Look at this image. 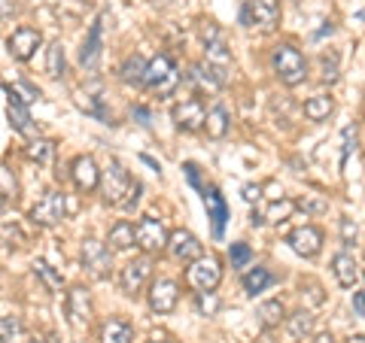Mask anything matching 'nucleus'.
I'll use <instances>...</instances> for the list:
<instances>
[{"instance_id": "nucleus-44", "label": "nucleus", "mask_w": 365, "mask_h": 343, "mask_svg": "<svg viewBox=\"0 0 365 343\" xmlns=\"http://www.w3.org/2000/svg\"><path fill=\"white\" fill-rule=\"evenodd\" d=\"M146 343H170V340H168L165 334H153V337H150V340H146Z\"/></svg>"}, {"instance_id": "nucleus-18", "label": "nucleus", "mask_w": 365, "mask_h": 343, "mask_svg": "<svg viewBox=\"0 0 365 343\" xmlns=\"http://www.w3.org/2000/svg\"><path fill=\"white\" fill-rule=\"evenodd\" d=\"M189 79H192V85H195L201 95H216V91L228 83V79L210 64H195L192 67V73H189Z\"/></svg>"}, {"instance_id": "nucleus-6", "label": "nucleus", "mask_w": 365, "mask_h": 343, "mask_svg": "<svg viewBox=\"0 0 365 343\" xmlns=\"http://www.w3.org/2000/svg\"><path fill=\"white\" fill-rule=\"evenodd\" d=\"M134 240H137V249L146 255H158L168 249V231H165L162 219H155V216H143V219L134 225Z\"/></svg>"}, {"instance_id": "nucleus-39", "label": "nucleus", "mask_w": 365, "mask_h": 343, "mask_svg": "<svg viewBox=\"0 0 365 343\" xmlns=\"http://www.w3.org/2000/svg\"><path fill=\"white\" fill-rule=\"evenodd\" d=\"M356 237H359L356 222H353L350 216H341V243H344V249L356 246Z\"/></svg>"}, {"instance_id": "nucleus-31", "label": "nucleus", "mask_w": 365, "mask_h": 343, "mask_svg": "<svg viewBox=\"0 0 365 343\" xmlns=\"http://www.w3.org/2000/svg\"><path fill=\"white\" fill-rule=\"evenodd\" d=\"M295 207H299V204H295V201H289V198H277V201H274L271 207L265 210V222H271V225L287 222L289 216L295 213Z\"/></svg>"}, {"instance_id": "nucleus-32", "label": "nucleus", "mask_w": 365, "mask_h": 343, "mask_svg": "<svg viewBox=\"0 0 365 343\" xmlns=\"http://www.w3.org/2000/svg\"><path fill=\"white\" fill-rule=\"evenodd\" d=\"M46 73L52 79L64 76V46L61 43H52L49 49H46Z\"/></svg>"}, {"instance_id": "nucleus-11", "label": "nucleus", "mask_w": 365, "mask_h": 343, "mask_svg": "<svg viewBox=\"0 0 365 343\" xmlns=\"http://www.w3.org/2000/svg\"><path fill=\"white\" fill-rule=\"evenodd\" d=\"M204 116H207V110H204V100L201 97H186L180 100L174 107V125L177 131L182 134H195L204 128Z\"/></svg>"}, {"instance_id": "nucleus-2", "label": "nucleus", "mask_w": 365, "mask_h": 343, "mask_svg": "<svg viewBox=\"0 0 365 343\" xmlns=\"http://www.w3.org/2000/svg\"><path fill=\"white\" fill-rule=\"evenodd\" d=\"M271 67H274V76H277L287 88L302 85L304 79H307V58L302 55V49H295L292 43L274 46V52H271Z\"/></svg>"}, {"instance_id": "nucleus-3", "label": "nucleus", "mask_w": 365, "mask_h": 343, "mask_svg": "<svg viewBox=\"0 0 365 343\" xmlns=\"http://www.w3.org/2000/svg\"><path fill=\"white\" fill-rule=\"evenodd\" d=\"M186 285L192 292H213L216 285L222 283V265H220V258H213V255H198L195 261H189V268H186Z\"/></svg>"}, {"instance_id": "nucleus-12", "label": "nucleus", "mask_w": 365, "mask_h": 343, "mask_svg": "<svg viewBox=\"0 0 365 343\" xmlns=\"http://www.w3.org/2000/svg\"><path fill=\"white\" fill-rule=\"evenodd\" d=\"M150 273H153V265H150V258H134L128 261V265L122 268L119 273V285H122V292L128 295V298H137V295L143 292V285L146 280H150Z\"/></svg>"}, {"instance_id": "nucleus-23", "label": "nucleus", "mask_w": 365, "mask_h": 343, "mask_svg": "<svg viewBox=\"0 0 365 343\" xmlns=\"http://www.w3.org/2000/svg\"><path fill=\"white\" fill-rule=\"evenodd\" d=\"M107 243H110L113 253H131V249L137 246V240H134V225L125 222V219H119L116 225L110 228Z\"/></svg>"}, {"instance_id": "nucleus-34", "label": "nucleus", "mask_w": 365, "mask_h": 343, "mask_svg": "<svg viewBox=\"0 0 365 343\" xmlns=\"http://www.w3.org/2000/svg\"><path fill=\"white\" fill-rule=\"evenodd\" d=\"M338 76H341V70H338V55L335 52H323L319 55V79L323 83H338Z\"/></svg>"}, {"instance_id": "nucleus-20", "label": "nucleus", "mask_w": 365, "mask_h": 343, "mask_svg": "<svg viewBox=\"0 0 365 343\" xmlns=\"http://www.w3.org/2000/svg\"><path fill=\"white\" fill-rule=\"evenodd\" d=\"M332 273H335L341 289H353V285L359 283V265H356V258H353L347 249L332 258Z\"/></svg>"}, {"instance_id": "nucleus-30", "label": "nucleus", "mask_w": 365, "mask_h": 343, "mask_svg": "<svg viewBox=\"0 0 365 343\" xmlns=\"http://www.w3.org/2000/svg\"><path fill=\"white\" fill-rule=\"evenodd\" d=\"M143 73H146V61L140 58V55H131L128 61H125L119 67V76L122 83H134V85H143Z\"/></svg>"}, {"instance_id": "nucleus-38", "label": "nucleus", "mask_w": 365, "mask_h": 343, "mask_svg": "<svg viewBox=\"0 0 365 343\" xmlns=\"http://www.w3.org/2000/svg\"><path fill=\"white\" fill-rule=\"evenodd\" d=\"M228 258H232V268H247L250 258H253V249H250L247 243H232V249H228Z\"/></svg>"}, {"instance_id": "nucleus-47", "label": "nucleus", "mask_w": 365, "mask_h": 343, "mask_svg": "<svg viewBox=\"0 0 365 343\" xmlns=\"http://www.w3.org/2000/svg\"><path fill=\"white\" fill-rule=\"evenodd\" d=\"M31 343H46V340H43V337H37V340H31Z\"/></svg>"}, {"instance_id": "nucleus-40", "label": "nucleus", "mask_w": 365, "mask_h": 343, "mask_svg": "<svg viewBox=\"0 0 365 343\" xmlns=\"http://www.w3.org/2000/svg\"><path fill=\"white\" fill-rule=\"evenodd\" d=\"M13 16H16V0H0V25L13 21Z\"/></svg>"}, {"instance_id": "nucleus-28", "label": "nucleus", "mask_w": 365, "mask_h": 343, "mask_svg": "<svg viewBox=\"0 0 365 343\" xmlns=\"http://www.w3.org/2000/svg\"><path fill=\"white\" fill-rule=\"evenodd\" d=\"M287 331H289L292 340H307L311 337V331H314V313L311 310H299V313L287 316Z\"/></svg>"}, {"instance_id": "nucleus-24", "label": "nucleus", "mask_w": 365, "mask_h": 343, "mask_svg": "<svg viewBox=\"0 0 365 343\" xmlns=\"http://www.w3.org/2000/svg\"><path fill=\"white\" fill-rule=\"evenodd\" d=\"M335 112V97L329 95H314L304 100V119L307 122H326Z\"/></svg>"}, {"instance_id": "nucleus-37", "label": "nucleus", "mask_w": 365, "mask_h": 343, "mask_svg": "<svg viewBox=\"0 0 365 343\" xmlns=\"http://www.w3.org/2000/svg\"><path fill=\"white\" fill-rule=\"evenodd\" d=\"M195 307L201 316H216L220 313V295L216 292H198L195 295Z\"/></svg>"}, {"instance_id": "nucleus-45", "label": "nucleus", "mask_w": 365, "mask_h": 343, "mask_svg": "<svg viewBox=\"0 0 365 343\" xmlns=\"http://www.w3.org/2000/svg\"><path fill=\"white\" fill-rule=\"evenodd\" d=\"M347 343H365V334H350Z\"/></svg>"}, {"instance_id": "nucleus-1", "label": "nucleus", "mask_w": 365, "mask_h": 343, "mask_svg": "<svg viewBox=\"0 0 365 343\" xmlns=\"http://www.w3.org/2000/svg\"><path fill=\"white\" fill-rule=\"evenodd\" d=\"M98 189L110 207H122V210H134L140 204V191H143L140 182H134L131 174L119 162H110V167L101 174Z\"/></svg>"}, {"instance_id": "nucleus-36", "label": "nucleus", "mask_w": 365, "mask_h": 343, "mask_svg": "<svg viewBox=\"0 0 365 343\" xmlns=\"http://www.w3.org/2000/svg\"><path fill=\"white\" fill-rule=\"evenodd\" d=\"M19 337H21V319L0 316V343H16Z\"/></svg>"}, {"instance_id": "nucleus-10", "label": "nucleus", "mask_w": 365, "mask_h": 343, "mask_svg": "<svg viewBox=\"0 0 365 343\" xmlns=\"http://www.w3.org/2000/svg\"><path fill=\"white\" fill-rule=\"evenodd\" d=\"M83 268L91 273L95 280H104L110 268H113V249L104 246L101 240H86L83 243Z\"/></svg>"}, {"instance_id": "nucleus-9", "label": "nucleus", "mask_w": 365, "mask_h": 343, "mask_svg": "<svg viewBox=\"0 0 365 343\" xmlns=\"http://www.w3.org/2000/svg\"><path fill=\"white\" fill-rule=\"evenodd\" d=\"M146 301H150V310L158 313V316H168V313H174V307L180 301V285L174 280H153L150 283V292H146Z\"/></svg>"}, {"instance_id": "nucleus-27", "label": "nucleus", "mask_w": 365, "mask_h": 343, "mask_svg": "<svg viewBox=\"0 0 365 343\" xmlns=\"http://www.w3.org/2000/svg\"><path fill=\"white\" fill-rule=\"evenodd\" d=\"M34 273H37V280L43 283V289H46V292L58 295V292L64 289V277L49 265V261H43V258H40V261H34Z\"/></svg>"}, {"instance_id": "nucleus-21", "label": "nucleus", "mask_w": 365, "mask_h": 343, "mask_svg": "<svg viewBox=\"0 0 365 343\" xmlns=\"http://www.w3.org/2000/svg\"><path fill=\"white\" fill-rule=\"evenodd\" d=\"M131 340H134V328L128 319L113 316L101 325V343H131Z\"/></svg>"}, {"instance_id": "nucleus-33", "label": "nucleus", "mask_w": 365, "mask_h": 343, "mask_svg": "<svg viewBox=\"0 0 365 343\" xmlns=\"http://www.w3.org/2000/svg\"><path fill=\"white\" fill-rule=\"evenodd\" d=\"M25 155L31 158V162H37V164H49L52 155H55V143H49V140H31Z\"/></svg>"}, {"instance_id": "nucleus-25", "label": "nucleus", "mask_w": 365, "mask_h": 343, "mask_svg": "<svg viewBox=\"0 0 365 343\" xmlns=\"http://www.w3.org/2000/svg\"><path fill=\"white\" fill-rule=\"evenodd\" d=\"M6 119H9V125H13V128L21 137H34V134H37V125H34V119H31V112L25 110V104H16V100H9Z\"/></svg>"}, {"instance_id": "nucleus-22", "label": "nucleus", "mask_w": 365, "mask_h": 343, "mask_svg": "<svg viewBox=\"0 0 365 343\" xmlns=\"http://www.w3.org/2000/svg\"><path fill=\"white\" fill-rule=\"evenodd\" d=\"M232 128V116H228V110L222 104H216L207 110V116H204V131H207L210 140H222Z\"/></svg>"}, {"instance_id": "nucleus-35", "label": "nucleus", "mask_w": 365, "mask_h": 343, "mask_svg": "<svg viewBox=\"0 0 365 343\" xmlns=\"http://www.w3.org/2000/svg\"><path fill=\"white\" fill-rule=\"evenodd\" d=\"M6 91H9V100H16V104H34V100L40 97V88L37 85H28V83L6 85Z\"/></svg>"}, {"instance_id": "nucleus-29", "label": "nucleus", "mask_w": 365, "mask_h": 343, "mask_svg": "<svg viewBox=\"0 0 365 343\" xmlns=\"http://www.w3.org/2000/svg\"><path fill=\"white\" fill-rule=\"evenodd\" d=\"M271 283H274V273H271L268 268H253V270H247V273H244V289H247V295L265 292Z\"/></svg>"}, {"instance_id": "nucleus-26", "label": "nucleus", "mask_w": 365, "mask_h": 343, "mask_svg": "<svg viewBox=\"0 0 365 343\" xmlns=\"http://www.w3.org/2000/svg\"><path fill=\"white\" fill-rule=\"evenodd\" d=\"M256 322L262 328H277L280 322H287V307H283V301H265V304H259V310H256Z\"/></svg>"}, {"instance_id": "nucleus-46", "label": "nucleus", "mask_w": 365, "mask_h": 343, "mask_svg": "<svg viewBox=\"0 0 365 343\" xmlns=\"http://www.w3.org/2000/svg\"><path fill=\"white\" fill-rule=\"evenodd\" d=\"M4 210H6V198L0 194V216H4Z\"/></svg>"}, {"instance_id": "nucleus-7", "label": "nucleus", "mask_w": 365, "mask_h": 343, "mask_svg": "<svg viewBox=\"0 0 365 343\" xmlns=\"http://www.w3.org/2000/svg\"><path fill=\"white\" fill-rule=\"evenodd\" d=\"M67 216V194L64 191H46L43 198L31 207V222L34 225H43V228H52L64 222Z\"/></svg>"}, {"instance_id": "nucleus-13", "label": "nucleus", "mask_w": 365, "mask_h": 343, "mask_svg": "<svg viewBox=\"0 0 365 343\" xmlns=\"http://www.w3.org/2000/svg\"><path fill=\"white\" fill-rule=\"evenodd\" d=\"M287 243L295 255L302 258H317L319 249H323V231H319L317 225H302L295 228V231L287 237Z\"/></svg>"}, {"instance_id": "nucleus-5", "label": "nucleus", "mask_w": 365, "mask_h": 343, "mask_svg": "<svg viewBox=\"0 0 365 343\" xmlns=\"http://www.w3.org/2000/svg\"><path fill=\"white\" fill-rule=\"evenodd\" d=\"M241 25L259 28V31H274L280 25V0H244Z\"/></svg>"}, {"instance_id": "nucleus-14", "label": "nucleus", "mask_w": 365, "mask_h": 343, "mask_svg": "<svg viewBox=\"0 0 365 343\" xmlns=\"http://www.w3.org/2000/svg\"><path fill=\"white\" fill-rule=\"evenodd\" d=\"M168 253L174 255L177 261H182V265H189V261H195L198 255H204V246L192 231L177 228L174 234H168Z\"/></svg>"}, {"instance_id": "nucleus-16", "label": "nucleus", "mask_w": 365, "mask_h": 343, "mask_svg": "<svg viewBox=\"0 0 365 343\" xmlns=\"http://www.w3.org/2000/svg\"><path fill=\"white\" fill-rule=\"evenodd\" d=\"M71 179H73V186L83 194L95 191L101 186V170L95 164V158H91V155H76L73 164H71Z\"/></svg>"}, {"instance_id": "nucleus-4", "label": "nucleus", "mask_w": 365, "mask_h": 343, "mask_svg": "<svg viewBox=\"0 0 365 343\" xmlns=\"http://www.w3.org/2000/svg\"><path fill=\"white\" fill-rule=\"evenodd\" d=\"M143 85L153 88L155 95H170L177 85H180V73L170 55H155V58L146 64V73H143Z\"/></svg>"}, {"instance_id": "nucleus-15", "label": "nucleus", "mask_w": 365, "mask_h": 343, "mask_svg": "<svg viewBox=\"0 0 365 343\" xmlns=\"http://www.w3.org/2000/svg\"><path fill=\"white\" fill-rule=\"evenodd\" d=\"M104 21H107V13L88 28V37L83 43V49H79V64H83L86 70H98V64H101V52H104V37H101V33H104Z\"/></svg>"}, {"instance_id": "nucleus-41", "label": "nucleus", "mask_w": 365, "mask_h": 343, "mask_svg": "<svg viewBox=\"0 0 365 343\" xmlns=\"http://www.w3.org/2000/svg\"><path fill=\"white\" fill-rule=\"evenodd\" d=\"M353 313L365 316V292H353Z\"/></svg>"}, {"instance_id": "nucleus-42", "label": "nucleus", "mask_w": 365, "mask_h": 343, "mask_svg": "<svg viewBox=\"0 0 365 343\" xmlns=\"http://www.w3.org/2000/svg\"><path fill=\"white\" fill-rule=\"evenodd\" d=\"M259 186H244V201H250V204H253V201H259Z\"/></svg>"}, {"instance_id": "nucleus-19", "label": "nucleus", "mask_w": 365, "mask_h": 343, "mask_svg": "<svg viewBox=\"0 0 365 343\" xmlns=\"http://www.w3.org/2000/svg\"><path fill=\"white\" fill-rule=\"evenodd\" d=\"M201 194H204V207H207L210 219H213V237H222V228H225V219H228V207H225L222 194L216 191V186H204Z\"/></svg>"}, {"instance_id": "nucleus-43", "label": "nucleus", "mask_w": 365, "mask_h": 343, "mask_svg": "<svg viewBox=\"0 0 365 343\" xmlns=\"http://www.w3.org/2000/svg\"><path fill=\"white\" fill-rule=\"evenodd\" d=\"M311 343H335V337L332 334H329V331H323V334H317Z\"/></svg>"}, {"instance_id": "nucleus-8", "label": "nucleus", "mask_w": 365, "mask_h": 343, "mask_svg": "<svg viewBox=\"0 0 365 343\" xmlns=\"http://www.w3.org/2000/svg\"><path fill=\"white\" fill-rule=\"evenodd\" d=\"M43 46V33L37 31V28H31V25H21V28H16L13 33L6 37V49H9V55H13L16 61H31L34 55H37V49Z\"/></svg>"}, {"instance_id": "nucleus-17", "label": "nucleus", "mask_w": 365, "mask_h": 343, "mask_svg": "<svg viewBox=\"0 0 365 343\" xmlns=\"http://www.w3.org/2000/svg\"><path fill=\"white\" fill-rule=\"evenodd\" d=\"M67 316H71V322L76 328H86L91 322V295L86 285H73L67 292Z\"/></svg>"}]
</instances>
